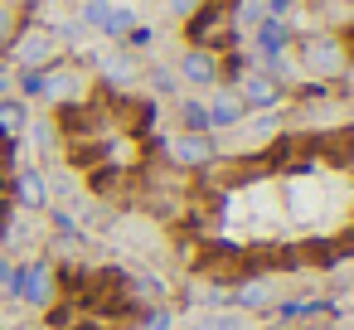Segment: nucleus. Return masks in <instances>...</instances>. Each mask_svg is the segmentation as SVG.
I'll list each match as a JSON object with an SVG mask.
<instances>
[{
    "instance_id": "5",
    "label": "nucleus",
    "mask_w": 354,
    "mask_h": 330,
    "mask_svg": "<svg viewBox=\"0 0 354 330\" xmlns=\"http://www.w3.org/2000/svg\"><path fill=\"white\" fill-rule=\"evenodd\" d=\"M238 98H243V107H262V112H272V107L281 102V83H277L272 73L252 68V73L238 78Z\"/></svg>"
},
{
    "instance_id": "10",
    "label": "nucleus",
    "mask_w": 354,
    "mask_h": 330,
    "mask_svg": "<svg viewBox=\"0 0 354 330\" xmlns=\"http://www.w3.org/2000/svg\"><path fill=\"white\" fill-rule=\"evenodd\" d=\"M136 6H131V0H112V6H107V25H102V35H112V39H122V35H131L136 30Z\"/></svg>"
},
{
    "instance_id": "8",
    "label": "nucleus",
    "mask_w": 354,
    "mask_h": 330,
    "mask_svg": "<svg viewBox=\"0 0 354 330\" xmlns=\"http://www.w3.org/2000/svg\"><path fill=\"white\" fill-rule=\"evenodd\" d=\"M170 156H175L180 165H209V161H214V141H209L204 131H185V136L170 141Z\"/></svg>"
},
{
    "instance_id": "11",
    "label": "nucleus",
    "mask_w": 354,
    "mask_h": 330,
    "mask_svg": "<svg viewBox=\"0 0 354 330\" xmlns=\"http://www.w3.org/2000/svg\"><path fill=\"white\" fill-rule=\"evenodd\" d=\"M44 199H49V190H44V175L25 170V175H20V204H25V209H39Z\"/></svg>"
},
{
    "instance_id": "17",
    "label": "nucleus",
    "mask_w": 354,
    "mask_h": 330,
    "mask_svg": "<svg viewBox=\"0 0 354 330\" xmlns=\"http://www.w3.org/2000/svg\"><path fill=\"white\" fill-rule=\"evenodd\" d=\"M10 30H15V6H6V0H0V44L10 39Z\"/></svg>"
},
{
    "instance_id": "14",
    "label": "nucleus",
    "mask_w": 354,
    "mask_h": 330,
    "mask_svg": "<svg viewBox=\"0 0 354 330\" xmlns=\"http://www.w3.org/2000/svg\"><path fill=\"white\" fill-rule=\"evenodd\" d=\"M165 10H170L175 20H194V15L204 10V0H165Z\"/></svg>"
},
{
    "instance_id": "16",
    "label": "nucleus",
    "mask_w": 354,
    "mask_h": 330,
    "mask_svg": "<svg viewBox=\"0 0 354 330\" xmlns=\"http://www.w3.org/2000/svg\"><path fill=\"white\" fill-rule=\"evenodd\" d=\"M194 330H243V320L238 315H204Z\"/></svg>"
},
{
    "instance_id": "1",
    "label": "nucleus",
    "mask_w": 354,
    "mask_h": 330,
    "mask_svg": "<svg viewBox=\"0 0 354 330\" xmlns=\"http://www.w3.org/2000/svg\"><path fill=\"white\" fill-rule=\"evenodd\" d=\"M296 64L310 78H339V73H349V49L339 35H306L296 44Z\"/></svg>"
},
{
    "instance_id": "12",
    "label": "nucleus",
    "mask_w": 354,
    "mask_h": 330,
    "mask_svg": "<svg viewBox=\"0 0 354 330\" xmlns=\"http://www.w3.org/2000/svg\"><path fill=\"white\" fill-rule=\"evenodd\" d=\"M102 73H107L112 83H136V64H131V54H112V59L102 64Z\"/></svg>"
},
{
    "instance_id": "7",
    "label": "nucleus",
    "mask_w": 354,
    "mask_h": 330,
    "mask_svg": "<svg viewBox=\"0 0 354 330\" xmlns=\"http://www.w3.org/2000/svg\"><path fill=\"white\" fill-rule=\"evenodd\" d=\"M35 93H44L49 102L78 98V93H83V73H73V68H59V73H35Z\"/></svg>"
},
{
    "instance_id": "6",
    "label": "nucleus",
    "mask_w": 354,
    "mask_h": 330,
    "mask_svg": "<svg viewBox=\"0 0 354 330\" xmlns=\"http://www.w3.org/2000/svg\"><path fill=\"white\" fill-rule=\"evenodd\" d=\"M286 44H291L286 20H272V15H267V20L252 30V49H257V59H267V64H272V59H281V54H286Z\"/></svg>"
},
{
    "instance_id": "3",
    "label": "nucleus",
    "mask_w": 354,
    "mask_h": 330,
    "mask_svg": "<svg viewBox=\"0 0 354 330\" xmlns=\"http://www.w3.org/2000/svg\"><path fill=\"white\" fill-rule=\"evenodd\" d=\"M238 122H248V107H243V98H238V88H209L204 93V127H238Z\"/></svg>"
},
{
    "instance_id": "13",
    "label": "nucleus",
    "mask_w": 354,
    "mask_h": 330,
    "mask_svg": "<svg viewBox=\"0 0 354 330\" xmlns=\"http://www.w3.org/2000/svg\"><path fill=\"white\" fill-rule=\"evenodd\" d=\"M25 122H30V112H25V102H0V131H25Z\"/></svg>"
},
{
    "instance_id": "2",
    "label": "nucleus",
    "mask_w": 354,
    "mask_h": 330,
    "mask_svg": "<svg viewBox=\"0 0 354 330\" xmlns=\"http://www.w3.org/2000/svg\"><path fill=\"white\" fill-rule=\"evenodd\" d=\"M180 83H189V88H199V93H209V88H218V78H223V64H218V54L214 49H185L180 54V73H175Z\"/></svg>"
},
{
    "instance_id": "18",
    "label": "nucleus",
    "mask_w": 354,
    "mask_h": 330,
    "mask_svg": "<svg viewBox=\"0 0 354 330\" xmlns=\"http://www.w3.org/2000/svg\"><path fill=\"white\" fill-rule=\"evenodd\" d=\"M151 83H156L160 93H170V88H175V73H170V68H151Z\"/></svg>"
},
{
    "instance_id": "4",
    "label": "nucleus",
    "mask_w": 354,
    "mask_h": 330,
    "mask_svg": "<svg viewBox=\"0 0 354 330\" xmlns=\"http://www.w3.org/2000/svg\"><path fill=\"white\" fill-rule=\"evenodd\" d=\"M54 59H59V39H54L49 30H25V35H20V44H15V64H20V68H35V73H39V68H49Z\"/></svg>"
},
{
    "instance_id": "19",
    "label": "nucleus",
    "mask_w": 354,
    "mask_h": 330,
    "mask_svg": "<svg viewBox=\"0 0 354 330\" xmlns=\"http://www.w3.org/2000/svg\"><path fill=\"white\" fill-rule=\"evenodd\" d=\"M330 6H349V0H330Z\"/></svg>"
},
{
    "instance_id": "15",
    "label": "nucleus",
    "mask_w": 354,
    "mask_h": 330,
    "mask_svg": "<svg viewBox=\"0 0 354 330\" xmlns=\"http://www.w3.org/2000/svg\"><path fill=\"white\" fill-rule=\"evenodd\" d=\"M180 117H185V127H189V131H209V127H204V102H185V107H180Z\"/></svg>"
},
{
    "instance_id": "9",
    "label": "nucleus",
    "mask_w": 354,
    "mask_h": 330,
    "mask_svg": "<svg viewBox=\"0 0 354 330\" xmlns=\"http://www.w3.org/2000/svg\"><path fill=\"white\" fill-rule=\"evenodd\" d=\"M15 291H20L25 301H35V306H44V301H49V267H44V262H35V267H25V272L15 277Z\"/></svg>"
}]
</instances>
